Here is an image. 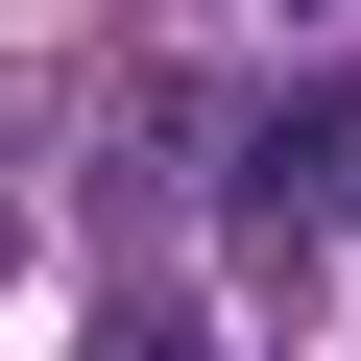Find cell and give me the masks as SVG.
Masks as SVG:
<instances>
[{"label": "cell", "mask_w": 361, "mask_h": 361, "mask_svg": "<svg viewBox=\"0 0 361 361\" xmlns=\"http://www.w3.org/2000/svg\"><path fill=\"white\" fill-rule=\"evenodd\" d=\"M313 193H361V73H289L241 121V217H313Z\"/></svg>", "instance_id": "cell-1"}]
</instances>
